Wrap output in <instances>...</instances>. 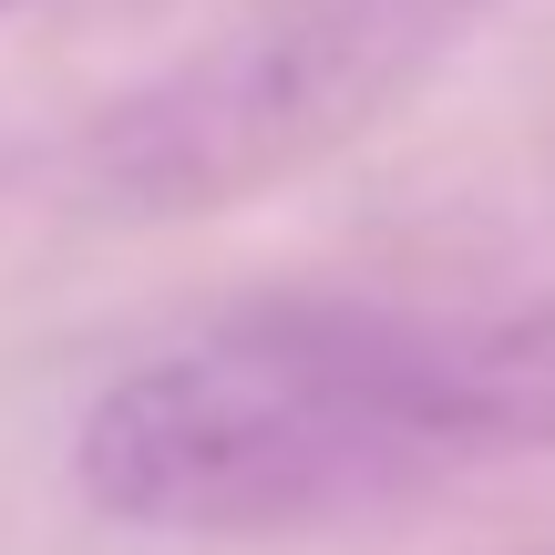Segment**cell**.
Returning a JSON list of instances; mask_svg holds the SVG:
<instances>
[{"mask_svg":"<svg viewBox=\"0 0 555 555\" xmlns=\"http://www.w3.org/2000/svg\"><path fill=\"white\" fill-rule=\"evenodd\" d=\"M515 442H555V319L288 298L103 380L73 483L134 535L258 545L380 515Z\"/></svg>","mask_w":555,"mask_h":555,"instance_id":"cell-1","label":"cell"},{"mask_svg":"<svg viewBox=\"0 0 555 555\" xmlns=\"http://www.w3.org/2000/svg\"><path fill=\"white\" fill-rule=\"evenodd\" d=\"M483 0H258L124 93L82 144L103 217H217L330 165L422 93Z\"/></svg>","mask_w":555,"mask_h":555,"instance_id":"cell-2","label":"cell"},{"mask_svg":"<svg viewBox=\"0 0 555 555\" xmlns=\"http://www.w3.org/2000/svg\"><path fill=\"white\" fill-rule=\"evenodd\" d=\"M525 555H555V545H525Z\"/></svg>","mask_w":555,"mask_h":555,"instance_id":"cell-3","label":"cell"},{"mask_svg":"<svg viewBox=\"0 0 555 555\" xmlns=\"http://www.w3.org/2000/svg\"><path fill=\"white\" fill-rule=\"evenodd\" d=\"M0 11H11V0H0Z\"/></svg>","mask_w":555,"mask_h":555,"instance_id":"cell-4","label":"cell"},{"mask_svg":"<svg viewBox=\"0 0 555 555\" xmlns=\"http://www.w3.org/2000/svg\"><path fill=\"white\" fill-rule=\"evenodd\" d=\"M483 11H494V0H483Z\"/></svg>","mask_w":555,"mask_h":555,"instance_id":"cell-5","label":"cell"}]
</instances>
